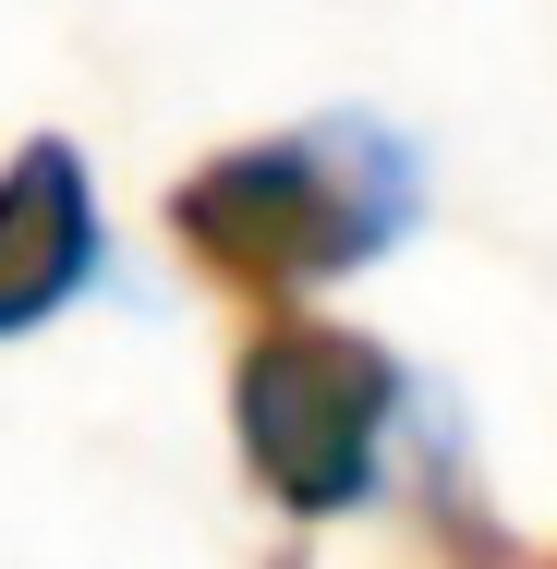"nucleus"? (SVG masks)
I'll list each match as a JSON object with an SVG mask.
<instances>
[{
  "label": "nucleus",
  "mask_w": 557,
  "mask_h": 569,
  "mask_svg": "<svg viewBox=\"0 0 557 569\" xmlns=\"http://www.w3.org/2000/svg\"><path fill=\"white\" fill-rule=\"evenodd\" d=\"M412 219H425V158H412L376 110L242 133V146L195 158V170L158 194L170 254H182L207 291L255 303V316H291L304 291H328L351 267L400 254Z\"/></svg>",
  "instance_id": "nucleus-1"
},
{
  "label": "nucleus",
  "mask_w": 557,
  "mask_h": 569,
  "mask_svg": "<svg viewBox=\"0 0 557 569\" xmlns=\"http://www.w3.org/2000/svg\"><path fill=\"white\" fill-rule=\"evenodd\" d=\"M400 425H412V363L376 328H339V316L291 303V316H255L242 351H230V449H242V485L279 521L376 509Z\"/></svg>",
  "instance_id": "nucleus-2"
},
{
  "label": "nucleus",
  "mask_w": 557,
  "mask_h": 569,
  "mask_svg": "<svg viewBox=\"0 0 557 569\" xmlns=\"http://www.w3.org/2000/svg\"><path fill=\"white\" fill-rule=\"evenodd\" d=\"M110 279V207L73 133H24L0 158V340L61 328Z\"/></svg>",
  "instance_id": "nucleus-3"
},
{
  "label": "nucleus",
  "mask_w": 557,
  "mask_h": 569,
  "mask_svg": "<svg viewBox=\"0 0 557 569\" xmlns=\"http://www.w3.org/2000/svg\"><path fill=\"white\" fill-rule=\"evenodd\" d=\"M400 449H412V521H425V558H437V569H534L509 533H497L485 472H473V437H460V412H448V400H425V388H412Z\"/></svg>",
  "instance_id": "nucleus-4"
},
{
  "label": "nucleus",
  "mask_w": 557,
  "mask_h": 569,
  "mask_svg": "<svg viewBox=\"0 0 557 569\" xmlns=\"http://www.w3.org/2000/svg\"><path fill=\"white\" fill-rule=\"evenodd\" d=\"M534 569H557V558H534Z\"/></svg>",
  "instance_id": "nucleus-5"
}]
</instances>
